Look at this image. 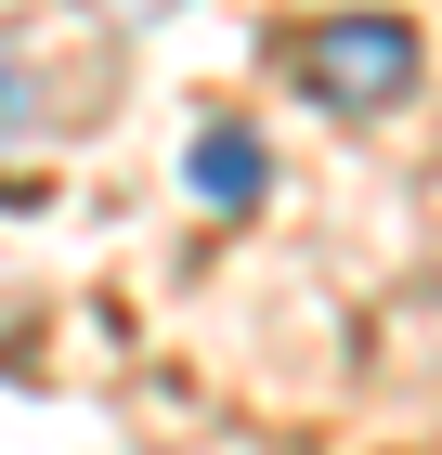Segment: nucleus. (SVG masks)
Returning <instances> with one entry per match:
<instances>
[{"label": "nucleus", "instance_id": "f03ea898", "mask_svg": "<svg viewBox=\"0 0 442 455\" xmlns=\"http://www.w3.org/2000/svg\"><path fill=\"white\" fill-rule=\"evenodd\" d=\"M182 170H196V196H208V209H261V143H247V131H196V156H182Z\"/></svg>", "mask_w": 442, "mask_h": 455}, {"label": "nucleus", "instance_id": "7ed1b4c3", "mask_svg": "<svg viewBox=\"0 0 442 455\" xmlns=\"http://www.w3.org/2000/svg\"><path fill=\"white\" fill-rule=\"evenodd\" d=\"M92 13H170V0H92Z\"/></svg>", "mask_w": 442, "mask_h": 455}, {"label": "nucleus", "instance_id": "f257e3e1", "mask_svg": "<svg viewBox=\"0 0 442 455\" xmlns=\"http://www.w3.org/2000/svg\"><path fill=\"white\" fill-rule=\"evenodd\" d=\"M300 92L312 105H351V117L404 105L416 92V27L404 13H325V27L300 39Z\"/></svg>", "mask_w": 442, "mask_h": 455}]
</instances>
